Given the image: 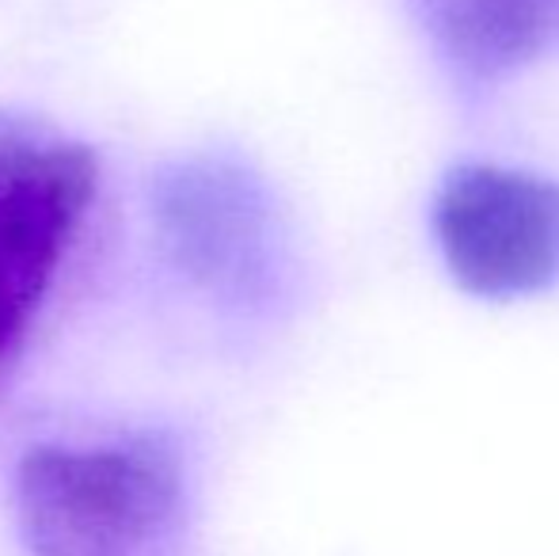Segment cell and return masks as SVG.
Masks as SVG:
<instances>
[{"mask_svg":"<svg viewBox=\"0 0 559 556\" xmlns=\"http://www.w3.org/2000/svg\"><path fill=\"white\" fill-rule=\"evenodd\" d=\"M99 191L84 141L0 111V381L15 370Z\"/></svg>","mask_w":559,"mask_h":556,"instance_id":"obj_3","label":"cell"},{"mask_svg":"<svg viewBox=\"0 0 559 556\" xmlns=\"http://www.w3.org/2000/svg\"><path fill=\"white\" fill-rule=\"evenodd\" d=\"M183 458L168 435L31 446L15 469L27 556H148L183 514Z\"/></svg>","mask_w":559,"mask_h":556,"instance_id":"obj_1","label":"cell"},{"mask_svg":"<svg viewBox=\"0 0 559 556\" xmlns=\"http://www.w3.org/2000/svg\"><path fill=\"white\" fill-rule=\"evenodd\" d=\"M412 12L464 96L559 54V0H412Z\"/></svg>","mask_w":559,"mask_h":556,"instance_id":"obj_5","label":"cell"},{"mask_svg":"<svg viewBox=\"0 0 559 556\" xmlns=\"http://www.w3.org/2000/svg\"><path fill=\"white\" fill-rule=\"evenodd\" d=\"M438 252L472 297L510 301L559 282V184L502 164H456L430 206Z\"/></svg>","mask_w":559,"mask_h":556,"instance_id":"obj_4","label":"cell"},{"mask_svg":"<svg viewBox=\"0 0 559 556\" xmlns=\"http://www.w3.org/2000/svg\"><path fill=\"white\" fill-rule=\"evenodd\" d=\"M160 245L179 275L236 312H271L294 289V240L266 179L233 156H194L153 187Z\"/></svg>","mask_w":559,"mask_h":556,"instance_id":"obj_2","label":"cell"}]
</instances>
